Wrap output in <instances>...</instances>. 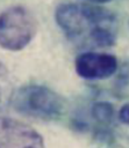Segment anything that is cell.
<instances>
[{
  "label": "cell",
  "instance_id": "7",
  "mask_svg": "<svg viewBox=\"0 0 129 148\" xmlns=\"http://www.w3.org/2000/svg\"><path fill=\"white\" fill-rule=\"evenodd\" d=\"M119 118H120V120L123 124H126V125L129 126V103H126L121 108V110L119 112Z\"/></svg>",
  "mask_w": 129,
  "mask_h": 148
},
{
  "label": "cell",
  "instance_id": "2",
  "mask_svg": "<svg viewBox=\"0 0 129 148\" xmlns=\"http://www.w3.org/2000/svg\"><path fill=\"white\" fill-rule=\"evenodd\" d=\"M9 102L16 112L41 120H56L64 111V99L52 89L40 84L17 88Z\"/></svg>",
  "mask_w": 129,
  "mask_h": 148
},
{
  "label": "cell",
  "instance_id": "9",
  "mask_svg": "<svg viewBox=\"0 0 129 148\" xmlns=\"http://www.w3.org/2000/svg\"><path fill=\"white\" fill-rule=\"evenodd\" d=\"M87 1L96 2V3H102V2H108V1H112V0H87Z\"/></svg>",
  "mask_w": 129,
  "mask_h": 148
},
{
  "label": "cell",
  "instance_id": "8",
  "mask_svg": "<svg viewBox=\"0 0 129 148\" xmlns=\"http://www.w3.org/2000/svg\"><path fill=\"white\" fill-rule=\"evenodd\" d=\"M5 68L3 66L0 64V104L2 102V98H3V88H2V81H3V77H5Z\"/></svg>",
  "mask_w": 129,
  "mask_h": 148
},
{
  "label": "cell",
  "instance_id": "5",
  "mask_svg": "<svg viewBox=\"0 0 129 148\" xmlns=\"http://www.w3.org/2000/svg\"><path fill=\"white\" fill-rule=\"evenodd\" d=\"M77 74L86 80H100L112 76L117 69L115 56L103 52H83L74 61Z\"/></svg>",
  "mask_w": 129,
  "mask_h": 148
},
{
  "label": "cell",
  "instance_id": "4",
  "mask_svg": "<svg viewBox=\"0 0 129 148\" xmlns=\"http://www.w3.org/2000/svg\"><path fill=\"white\" fill-rule=\"evenodd\" d=\"M0 148H44L38 132L24 123L0 117Z\"/></svg>",
  "mask_w": 129,
  "mask_h": 148
},
{
  "label": "cell",
  "instance_id": "3",
  "mask_svg": "<svg viewBox=\"0 0 129 148\" xmlns=\"http://www.w3.org/2000/svg\"><path fill=\"white\" fill-rule=\"evenodd\" d=\"M37 31L34 15L22 6H13L0 14V46L8 51L24 49Z\"/></svg>",
  "mask_w": 129,
  "mask_h": 148
},
{
  "label": "cell",
  "instance_id": "6",
  "mask_svg": "<svg viewBox=\"0 0 129 148\" xmlns=\"http://www.w3.org/2000/svg\"><path fill=\"white\" fill-rule=\"evenodd\" d=\"M91 112H92L93 118L100 124L108 125L113 120L114 110H113V106L107 102H96V103H94L92 105Z\"/></svg>",
  "mask_w": 129,
  "mask_h": 148
},
{
  "label": "cell",
  "instance_id": "1",
  "mask_svg": "<svg viewBox=\"0 0 129 148\" xmlns=\"http://www.w3.org/2000/svg\"><path fill=\"white\" fill-rule=\"evenodd\" d=\"M55 18L70 42L80 47H108L117 38V18L107 8L87 3H63Z\"/></svg>",
  "mask_w": 129,
  "mask_h": 148
}]
</instances>
